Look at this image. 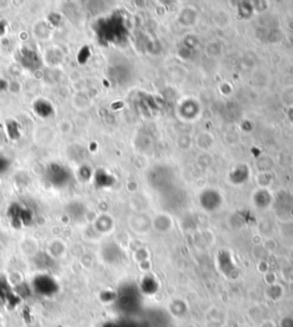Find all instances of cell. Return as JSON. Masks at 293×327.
I'll return each mask as SVG.
<instances>
[{
    "label": "cell",
    "instance_id": "obj_1",
    "mask_svg": "<svg viewBox=\"0 0 293 327\" xmlns=\"http://www.w3.org/2000/svg\"><path fill=\"white\" fill-rule=\"evenodd\" d=\"M47 181L54 187H64L70 181V172L60 164H51L45 172Z\"/></svg>",
    "mask_w": 293,
    "mask_h": 327
},
{
    "label": "cell",
    "instance_id": "obj_2",
    "mask_svg": "<svg viewBox=\"0 0 293 327\" xmlns=\"http://www.w3.org/2000/svg\"><path fill=\"white\" fill-rule=\"evenodd\" d=\"M8 167H10V160L0 154V175L5 173L8 170Z\"/></svg>",
    "mask_w": 293,
    "mask_h": 327
}]
</instances>
